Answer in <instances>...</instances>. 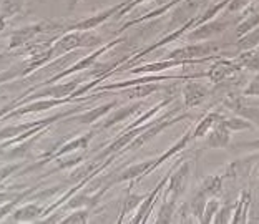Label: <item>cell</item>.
Here are the masks:
<instances>
[{
	"instance_id": "cell-1",
	"label": "cell",
	"mask_w": 259,
	"mask_h": 224,
	"mask_svg": "<svg viewBox=\"0 0 259 224\" xmlns=\"http://www.w3.org/2000/svg\"><path fill=\"white\" fill-rule=\"evenodd\" d=\"M102 43V38L90 30H72L57 40V43L50 49L52 57L62 54H70L75 49H87V47H97Z\"/></svg>"
},
{
	"instance_id": "cell-2",
	"label": "cell",
	"mask_w": 259,
	"mask_h": 224,
	"mask_svg": "<svg viewBox=\"0 0 259 224\" xmlns=\"http://www.w3.org/2000/svg\"><path fill=\"white\" fill-rule=\"evenodd\" d=\"M185 118H186V115H178V116L164 115V116L160 118V120L150 121V126L146 129H143V131H141L138 137L126 146V150H137V148H140V146L146 145L148 141H151L153 138H156L160 133H163L166 128L173 126V125H176V123H180V121H183Z\"/></svg>"
},
{
	"instance_id": "cell-3",
	"label": "cell",
	"mask_w": 259,
	"mask_h": 224,
	"mask_svg": "<svg viewBox=\"0 0 259 224\" xmlns=\"http://www.w3.org/2000/svg\"><path fill=\"white\" fill-rule=\"evenodd\" d=\"M203 0H181L180 4H176L171 12V20H169V28L175 30L181 25H185L186 22L193 20L194 17L201 14Z\"/></svg>"
},
{
	"instance_id": "cell-4",
	"label": "cell",
	"mask_w": 259,
	"mask_h": 224,
	"mask_svg": "<svg viewBox=\"0 0 259 224\" xmlns=\"http://www.w3.org/2000/svg\"><path fill=\"white\" fill-rule=\"evenodd\" d=\"M190 173H191V163L190 161L181 163L180 166L176 168L171 174H169L166 190H164V198L178 199L181 194L186 191L188 180H190Z\"/></svg>"
},
{
	"instance_id": "cell-5",
	"label": "cell",
	"mask_w": 259,
	"mask_h": 224,
	"mask_svg": "<svg viewBox=\"0 0 259 224\" xmlns=\"http://www.w3.org/2000/svg\"><path fill=\"white\" fill-rule=\"evenodd\" d=\"M228 27H229L228 20L213 19V20L203 22L186 33V40L188 42H204V40H211L213 37H216V35L226 32Z\"/></svg>"
},
{
	"instance_id": "cell-6",
	"label": "cell",
	"mask_w": 259,
	"mask_h": 224,
	"mask_svg": "<svg viewBox=\"0 0 259 224\" xmlns=\"http://www.w3.org/2000/svg\"><path fill=\"white\" fill-rule=\"evenodd\" d=\"M243 68L238 60H229V58H216L211 63V67L206 72V78H209L211 83H221L228 78H231L233 75H236L239 70Z\"/></svg>"
},
{
	"instance_id": "cell-7",
	"label": "cell",
	"mask_w": 259,
	"mask_h": 224,
	"mask_svg": "<svg viewBox=\"0 0 259 224\" xmlns=\"http://www.w3.org/2000/svg\"><path fill=\"white\" fill-rule=\"evenodd\" d=\"M209 97V88L201 81L188 80L183 86V105L185 110H193L199 107L206 98Z\"/></svg>"
},
{
	"instance_id": "cell-8",
	"label": "cell",
	"mask_w": 259,
	"mask_h": 224,
	"mask_svg": "<svg viewBox=\"0 0 259 224\" xmlns=\"http://www.w3.org/2000/svg\"><path fill=\"white\" fill-rule=\"evenodd\" d=\"M169 174H171V171H169L168 174H164V178H163L160 183H158L155 190H153V191L148 194V196H146V198L143 199V203L140 204V208H138V211H137V214H135V217L132 219L133 224H140V222H146V221H148V216H150V213L153 211V208H155V204H156V201H158V196H160V193L163 191V188L168 185Z\"/></svg>"
},
{
	"instance_id": "cell-9",
	"label": "cell",
	"mask_w": 259,
	"mask_h": 224,
	"mask_svg": "<svg viewBox=\"0 0 259 224\" xmlns=\"http://www.w3.org/2000/svg\"><path fill=\"white\" fill-rule=\"evenodd\" d=\"M123 7H125V2H120L118 5H113V7H110L107 10L100 12V14H97V15L88 17V19H85V20L73 23V25H70L68 28H70V30H93V28H97L98 25H102L105 20H108L113 15L118 14V12Z\"/></svg>"
},
{
	"instance_id": "cell-10",
	"label": "cell",
	"mask_w": 259,
	"mask_h": 224,
	"mask_svg": "<svg viewBox=\"0 0 259 224\" xmlns=\"http://www.w3.org/2000/svg\"><path fill=\"white\" fill-rule=\"evenodd\" d=\"M226 107L233 111L234 115H239L246 118L248 121L254 123L259 126V108L257 107H251L243 100V97L239 95H231L226 100Z\"/></svg>"
},
{
	"instance_id": "cell-11",
	"label": "cell",
	"mask_w": 259,
	"mask_h": 224,
	"mask_svg": "<svg viewBox=\"0 0 259 224\" xmlns=\"http://www.w3.org/2000/svg\"><path fill=\"white\" fill-rule=\"evenodd\" d=\"M123 38H118V40H113V42H110V43H107L105 47H102V49H98L97 52H93L92 55H88V57H85V58H81L80 62H76L73 67H70L68 70H63L62 73H58V75H55V76H52L50 78V81H57V80H60V78H63V76H68V75H72V73H75V72H80V70H83V68H92V65L97 62V58L102 55V54H105L107 50H110L111 47H115V45H118L120 42H121Z\"/></svg>"
},
{
	"instance_id": "cell-12",
	"label": "cell",
	"mask_w": 259,
	"mask_h": 224,
	"mask_svg": "<svg viewBox=\"0 0 259 224\" xmlns=\"http://www.w3.org/2000/svg\"><path fill=\"white\" fill-rule=\"evenodd\" d=\"M156 166H155V160H146V161H141V163H137V164H132V166H128L126 169H123L120 176H116V178L108 183V188L111 185H115V183H123V181H135L141 178V176H146L150 174L151 171H155Z\"/></svg>"
},
{
	"instance_id": "cell-13",
	"label": "cell",
	"mask_w": 259,
	"mask_h": 224,
	"mask_svg": "<svg viewBox=\"0 0 259 224\" xmlns=\"http://www.w3.org/2000/svg\"><path fill=\"white\" fill-rule=\"evenodd\" d=\"M54 23L44 22V23H37V25H30V27H23L20 30L14 32V35L10 37V49H15V47H22L27 42H30L32 38L37 37L38 33H42L49 28H54Z\"/></svg>"
},
{
	"instance_id": "cell-14",
	"label": "cell",
	"mask_w": 259,
	"mask_h": 224,
	"mask_svg": "<svg viewBox=\"0 0 259 224\" xmlns=\"http://www.w3.org/2000/svg\"><path fill=\"white\" fill-rule=\"evenodd\" d=\"M229 141H231V129H229L221 120L209 129L208 135H206V146L213 150L226 148L229 145Z\"/></svg>"
},
{
	"instance_id": "cell-15",
	"label": "cell",
	"mask_w": 259,
	"mask_h": 224,
	"mask_svg": "<svg viewBox=\"0 0 259 224\" xmlns=\"http://www.w3.org/2000/svg\"><path fill=\"white\" fill-rule=\"evenodd\" d=\"M78 85H80V80L68 81V83H62V85H54V86H49V88H45V90H42L37 97L67 98V97L73 95V93L76 92V88H78Z\"/></svg>"
},
{
	"instance_id": "cell-16",
	"label": "cell",
	"mask_w": 259,
	"mask_h": 224,
	"mask_svg": "<svg viewBox=\"0 0 259 224\" xmlns=\"http://www.w3.org/2000/svg\"><path fill=\"white\" fill-rule=\"evenodd\" d=\"M221 113L220 111H209V113H206L201 120L198 121L196 128L191 131V140H196V138H204L206 135H208V131L211 128H213L218 121L221 120Z\"/></svg>"
},
{
	"instance_id": "cell-17",
	"label": "cell",
	"mask_w": 259,
	"mask_h": 224,
	"mask_svg": "<svg viewBox=\"0 0 259 224\" xmlns=\"http://www.w3.org/2000/svg\"><path fill=\"white\" fill-rule=\"evenodd\" d=\"M225 174H209L203 180L199 191H203L209 199L218 198L223 193V183H225Z\"/></svg>"
},
{
	"instance_id": "cell-18",
	"label": "cell",
	"mask_w": 259,
	"mask_h": 224,
	"mask_svg": "<svg viewBox=\"0 0 259 224\" xmlns=\"http://www.w3.org/2000/svg\"><path fill=\"white\" fill-rule=\"evenodd\" d=\"M160 83L158 81H150V83H137V85H132L125 88V95L130 100H141V98H146L153 95L155 92L160 90Z\"/></svg>"
},
{
	"instance_id": "cell-19",
	"label": "cell",
	"mask_w": 259,
	"mask_h": 224,
	"mask_svg": "<svg viewBox=\"0 0 259 224\" xmlns=\"http://www.w3.org/2000/svg\"><path fill=\"white\" fill-rule=\"evenodd\" d=\"M113 107H116V102H110L107 105H102V107H98V108H92V110L85 111V113L75 116L73 121H78V123H81V125H90V123H95L102 116L110 113V111L113 110Z\"/></svg>"
},
{
	"instance_id": "cell-20",
	"label": "cell",
	"mask_w": 259,
	"mask_h": 224,
	"mask_svg": "<svg viewBox=\"0 0 259 224\" xmlns=\"http://www.w3.org/2000/svg\"><path fill=\"white\" fill-rule=\"evenodd\" d=\"M249 206H251V194L249 191H243L241 193L239 199L234 206V213H233V224H241V222H248V214H249Z\"/></svg>"
},
{
	"instance_id": "cell-21",
	"label": "cell",
	"mask_w": 259,
	"mask_h": 224,
	"mask_svg": "<svg viewBox=\"0 0 259 224\" xmlns=\"http://www.w3.org/2000/svg\"><path fill=\"white\" fill-rule=\"evenodd\" d=\"M141 108V103H132V105H126V107H121V108H116L113 113H111L108 118H107V121L103 123V128L107 129V128H111V126H115L116 123H120V121H125L128 116H132L133 113H137V111Z\"/></svg>"
},
{
	"instance_id": "cell-22",
	"label": "cell",
	"mask_w": 259,
	"mask_h": 224,
	"mask_svg": "<svg viewBox=\"0 0 259 224\" xmlns=\"http://www.w3.org/2000/svg\"><path fill=\"white\" fill-rule=\"evenodd\" d=\"M236 60L239 62V65L243 68L252 70V72H259V47H254V49H249V50H243L238 55Z\"/></svg>"
},
{
	"instance_id": "cell-23",
	"label": "cell",
	"mask_w": 259,
	"mask_h": 224,
	"mask_svg": "<svg viewBox=\"0 0 259 224\" xmlns=\"http://www.w3.org/2000/svg\"><path fill=\"white\" fill-rule=\"evenodd\" d=\"M208 196L203 193V191H199L194 194V196L191 198V201L188 203V206H190V211H191V214H193V219L194 221H198V222H201L203 221V214H204V208H206V203H208Z\"/></svg>"
},
{
	"instance_id": "cell-24",
	"label": "cell",
	"mask_w": 259,
	"mask_h": 224,
	"mask_svg": "<svg viewBox=\"0 0 259 224\" xmlns=\"http://www.w3.org/2000/svg\"><path fill=\"white\" fill-rule=\"evenodd\" d=\"M176 214V199L164 198L160 211H158L156 222L158 224H169L173 221V216Z\"/></svg>"
},
{
	"instance_id": "cell-25",
	"label": "cell",
	"mask_w": 259,
	"mask_h": 224,
	"mask_svg": "<svg viewBox=\"0 0 259 224\" xmlns=\"http://www.w3.org/2000/svg\"><path fill=\"white\" fill-rule=\"evenodd\" d=\"M256 27H259V7L254 9V10H251V14L236 27V37L238 38L243 37V35H246L248 32L254 30Z\"/></svg>"
},
{
	"instance_id": "cell-26",
	"label": "cell",
	"mask_w": 259,
	"mask_h": 224,
	"mask_svg": "<svg viewBox=\"0 0 259 224\" xmlns=\"http://www.w3.org/2000/svg\"><path fill=\"white\" fill-rule=\"evenodd\" d=\"M92 137L93 135L92 133H87L85 137H80V138H75V140H72L70 143H67V145H63L60 150H58L57 153H55V158L57 156H63V155H67V153H72V151H75V150H80V148H87V145H88V141L92 140Z\"/></svg>"
},
{
	"instance_id": "cell-27",
	"label": "cell",
	"mask_w": 259,
	"mask_h": 224,
	"mask_svg": "<svg viewBox=\"0 0 259 224\" xmlns=\"http://www.w3.org/2000/svg\"><path fill=\"white\" fill-rule=\"evenodd\" d=\"M254 47H259V27H256L254 30L248 32L246 35H243V37H239V40L236 42V49L239 52L254 49Z\"/></svg>"
},
{
	"instance_id": "cell-28",
	"label": "cell",
	"mask_w": 259,
	"mask_h": 224,
	"mask_svg": "<svg viewBox=\"0 0 259 224\" xmlns=\"http://www.w3.org/2000/svg\"><path fill=\"white\" fill-rule=\"evenodd\" d=\"M221 121L225 123V125H226L229 129H231V131H244V129H249V128L252 126V123H251V121H248L246 118L239 116V115L231 116V118H225V116H223V118H221Z\"/></svg>"
},
{
	"instance_id": "cell-29",
	"label": "cell",
	"mask_w": 259,
	"mask_h": 224,
	"mask_svg": "<svg viewBox=\"0 0 259 224\" xmlns=\"http://www.w3.org/2000/svg\"><path fill=\"white\" fill-rule=\"evenodd\" d=\"M40 213H42V209L38 208V206H25V208L19 209L17 213L14 214V221H30V219H35Z\"/></svg>"
},
{
	"instance_id": "cell-30",
	"label": "cell",
	"mask_w": 259,
	"mask_h": 224,
	"mask_svg": "<svg viewBox=\"0 0 259 224\" xmlns=\"http://www.w3.org/2000/svg\"><path fill=\"white\" fill-rule=\"evenodd\" d=\"M23 0H2L0 9H2V17H12L17 12H20Z\"/></svg>"
},
{
	"instance_id": "cell-31",
	"label": "cell",
	"mask_w": 259,
	"mask_h": 224,
	"mask_svg": "<svg viewBox=\"0 0 259 224\" xmlns=\"http://www.w3.org/2000/svg\"><path fill=\"white\" fill-rule=\"evenodd\" d=\"M236 206V204H234ZM234 206L231 204V203H226L223 208H220L218 209V213H216V216H214V219H213V222L214 224H223V222H231V219H233V208Z\"/></svg>"
},
{
	"instance_id": "cell-32",
	"label": "cell",
	"mask_w": 259,
	"mask_h": 224,
	"mask_svg": "<svg viewBox=\"0 0 259 224\" xmlns=\"http://www.w3.org/2000/svg\"><path fill=\"white\" fill-rule=\"evenodd\" d=\"M220 201H218L216 198H211V201L206 203V208H204V214H203V224H211L214 219V216L218 213V209H220Z\"/></svg>"
},
{
	"instance_id": "cell-33",
	"label": "cell",
	"mask_w": 259,
	"mask_h": 224,
	"mask_svg": "<svg viewBox=\"0 0 259 224\" xmlns=\"http://www.w3.org/2000/svg\"><path fill=\"white\" fill-rule=\"evenodd\" d=\"M252 4V0H229L226 12L228 14H238V12H243L246 7H249Z\"/></svg>"
},
{
	"instance_id": "cell-34",
	"label": "cell",
	"mask_w": 259,
	"mask_h": 224,
	"mask_svg": "<svg viewBox=\"0 0 259 224\" xmlns=\"http://www.w3.org/2000/svg\"><path fill=\"white\" fill-rule=\"evenodd\" d=\"M88 221V211L87 209H80V211H75L73 214H70L68 217H65L63 222L67 224H83Z\"/></svg>"
},
{
	"instance_id": "cell-35",
	"label": "cell",
	"mask_w": 259,
	"mask_h": 224,
	"mask_svg": "<svg viewBox=\"0 0 259 224\" xmlns=\"http://www.w3.org/2000/svg\"><path fill=\"white\" fill-rule=\"evenodd\" d=\"M243 97H259V73L252 78L243 90Z\"/></svg>"
},
{
	"instance_id": "cell-36",
	"label": "cell",
	"mask_w": 259,
	"mask_h": 224,
	"mask_svg": "<svg viewBox=\"0 0 259 224\" xmlns=\"http://www.w3.org/2000/svg\"><path fill=\"white\" fill-rule=\"evenodd\" d=\"M14 55L12 54H0V70H5L9 65L14 62Z\"/></svg>"
},
{
	"instance_id": "cell-37",
	"label": "cell",
	"mask_w": 259,
	"mask_h": 224,
	"mask_svg": "<svg viewBox=\"0 0 259 224\" xmlns=\"http://www.w3.org/2000/svg\"><path fill=\"white\" fill-rule=\"evenodd\" d=\"M17 169H19L17 164H10V166L2 168V169H0V181H4L5 178H9V176L14 173V171H17Z\"/></svg>"
},
{
	"instance_id": "cell-38",
	"label": "cell",
	"mask_w": 259,
	"mask_h": 224,
	"mask_svg": "<svg viewBox=\"0 0 259 224\" xmlns=\"http://www.w3.org/2000/svg\"><path fill=\"white\" fill-rule=\"evenodd\" d=\"M241 146H244V148H251V150H257V151H259V140L246 141V143H241Z\"/></svg>"
},
{
	"instance_id": "cell-39",
	"label": "cell",
	"mask_w": 259,
	"mask_h": 224,
	"mask_svg": "<svg viewBox=\"0 0 259 224\" xmlns=\"http://www.w3.org/2000/svg\"><path fill=\"white\" fill-rule=\"evenodd\" d=\"M78 4H80V0H70V2H68V9H70V10H73Z\"/></svg>"
},
{
	"instance_id": "cell-40",
	"label": "cell",
	"mask_w": 259,
	"mask_h": 224,
	"mask_svg": "<svg viewBox=\"0 0 259 224\" xmlns=\"http://www.w3.org/2000/svg\"><path fill=\"white\" fill-rule=\"evenodd\" d=\"M4 28H5V22H4V17L0 15V32H2Z\"/></svg>"
},
{
	"instance_id": "cell-41",
	"label": "cell",
	"mask_w": 259,
	"mask_h": 224,
	"mask_svg": "<svg viewBox=\"0 0 259 224\" xmlns=\"http://www.w3.org/2000/svg\"><path fill=\"white\" fill-rule=\"evenodd\" d=\"M166 2H171V0H158V4H166Z\"/></svg>"
},
{
	"instance_id": "cell-42",
	"label": "cell",
	"mask_w": 259,
	"mask_h": 224,
	"mask_svg": "<svg viewBox=\"0 0 259 224\" xmlns=\"http://www.w3.org/2000/svg\"><path fill=\"white\" fill-rule=\"evenodd\" d=\"M257 181H259V171H257Z\"/></svg>"
}]
</instances>
